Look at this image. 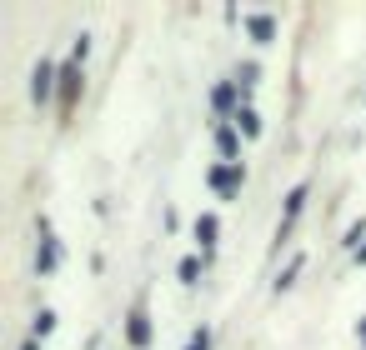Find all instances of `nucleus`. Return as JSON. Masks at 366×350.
Returning <instances> with one entry per match:
<instances>
[{
    "mask_svg": "<svg viewBox=\"0 0 366 350\" xmlns=\"http://www.w3.org/2000/svg\"><path fill=\"white\" fill-rule=\"evenodd\" d=\"M196 275H201V260H196V255H186V260H181V280H186V285H191V280H196Z\"/></svg>",
    "mask_w": 366,
    "mask_h": 350,
    "instance_id": "11",
    "label": "nucleus"
},
{
    "mask_svg": "<svg viewBox=\"0 0 366 350\" xmlns=\"http://www.w3.org/2000/svg\"><path fill=\"white\" fill-rule=\"evenodd\" d=\"M231 100H236V90L231 85H216V110H231Z\"/></svg>",
    "mask_w": 366,
    "mask_h": 350,
    "instance_id": "13",
    "label": "nucleus"
},
{
    "mask_svg": "<svg viewBox=\"0 0 366 350\" xmlns=\"http://www.w3.org/2000/svg\"><path fill=\"white\" fill-rule=\"evenodd\" d=\"M40 270H56V241L40 246Z\"/></svg>",
    "mask_w": 366,
    "mask_h": 350,
    "instance_id": "12",
    "label": "nucleus"
},
{
    "mask_svg": "<svg viewBox=\"0 0 366 350\" xmlns=\"http://www.w3.org/2000/svg\"><path fill=\"white\" fill-rule=\"evenodd\" d=\"M50 330H56V315L40 310V315H35V340H40V335H50Z\"/></svg>",
    "mask_w": 366,
    "mask_h": 350,
    "instance_id": "10",
    "label": "nucleus"
},
{
    "mask_svg": "<svg viewBox=\"0 0 366 350\" xmlns=\"http://www.w3.org/2000/svg\"><path fill=\"white\" fill-rule=\"evenodd\" d=\"M236 126H241L246 135H261V115H256L251 105H241V110H236Z\"/></svg>",
    "mask_w": 366,
    "mask_h": 350,
    "instance_id": "8",
    "label": "nucleus"
},
{
    "mask_svg": "<svg viewBox=\"0 0 366 350\" xmlns=\"http://www.w3.org/2000/svg\"><path fill=\"white\" fill-rule=\"evenodd\" d=\"M186 350H211V335H206V330H196V335H191V345H186Z\"/></svg>",
    "mask_w": 366,
    "mask_h": 350,
    "instance_id": "15",
    "label": "nucleus"
},
{
    "mask_svg": "<svg viewBox=\"0 0 366 350\" xmlns=\"http://www.w3.org/2000/svg\"><path fill=\"white\" fill-rule=\"evenodd\" d=\"M216 230H221L216 215H201V220H196V241H201V246H216Z\"/></svg>",
    "mask_w": 366,
    "mask_h": 350,
    "instance_id": "5",
    "label": "nucleus"
},
{
    "mask_svg": "<svg viewBox=\"0 0 366 350\" xmlns=\"http://www.w3.org/2000/svg\"><path fill=\"white\" fill-rule=\"evenodd\" d=\"M30 95H35V100H50V95H56V66H50V61L35 66V76H30Z\"/></svg>",
    "mask_w": 366,
    "mask_h": 350,
    "instance_id": "2",
    "label": "nucleus"
},
{
    "mask_svg": "<svg viewBox=\"0 0 366 350\" xmlns=\"http://www.w3.org/2000/svg\"><path fill=\"white\" fill-rule=\"evenodd\" d=\"M126 335H131V345H136V350H146V345H150V325H146V315H141V310L131 315V325H126Z\"/></svg>",
    "mask_w": 366,
    "mask_h": 350,
    "instance_id": "4",
    "label": "nucleus"
},
{
    "mask_svg": "<svg viewBox=\"0 0 366 350\" xmlns=\"http://www.w3.org/2000/svg\"><path fill=\"white\" fill-rule=\"evenodd\" d=\"M361 340H366V320H361Z\"/></svg>",
    "mask_w": 366,
    "mask_h": 350,
    "instance_id": "18",
    "label": "nucleus"
},
{
    "mask_svg": "<svg viewBox=\"0 0 366 350\" xmlns=\"http://www.w3.org/2000/svg\"><path fill=\"white\" fill-rule=\"evenodd\" d=\"M301 205H306V186H296V191L286 195V220H281V230H286V225H291V220L301 215Z\"/></svg>",
    "mask_w": 366,
    "mask_h": 350,
    "instance_id": "6",
    "label": "nucleus"
},
{
    "mask_svg": "<svg viewBox=\"0 0 366 350\" xmlns=\"http://www.w3.org/2000/svg\"><path fill=\"white\" fill-rule=\"evenodd\" d=\"M216 145H221V155H226V160H236V131H231V126L216 135Z\"/></svg>",
    "mask_w": 366,
    "mask_h": 350,
    "instance_id": "9",
    "label": "nucleus"
},
{
    "mask_svg": "<svg viewBox=\"0 0 366 350\" xmlns=\"http://www.w3.org/2000/svg\"><path fill=\"white\" fill-rule=\"evenodd\" d=\"M20 350H35V340H25V345H20Z\"/></svg>",
    "mask_w": 366,
    "mask_h": 350,
    "instance_id": "17",
    "label": "nucleus"
},
{
    "mask_svg": "<svg viewBox=\"0 0 366 350\" xmlns=\"http://www.w3.org/2000/svg\"><path fill=\"white\" fill-rule=\"evenodd\" d=\"M76 90H81V61H71V66L61 71V105H66V110L76 105Z\"/></svg>",
    "mask_w": 366,
    "mask_h": 350,
    "instance_id": "3",
    "label": "nucleus"
},
{
    "mask_svg": "<svg viewBox=\"0 0 366 350\" xmlns=\"http://www.w3.org/2000/svg\"><path fill=\"white\" fill-rule=\"evenodd\" d=\"M356 260H361V265H366V246H361V251H356Z\"/></svg>",
    "mask_w": 366,
    "mask_h": 350,
    "instance_id": "16",
    "label": "nucleus"
},
{
    "mask_svg": "<svg viewBox=\"0 0 366 350\" xmlns=\"http://www.w3.org/2000/svg\"><path fill=\"white\" fill-rule=\"evenodd\" d=\"M246 25H251V35H256V40H271V35H276V20H271V16H251Z\"/></svg>",
    "mask_w": 366,
    "mask_h": 350,
    "instance_id": "7",
    "label": "nucleus"
},
{
    "mask_svg": "<svg viewBox=\"0 0 366 350\" xmlns=\"http://www.w3.org/2000/svg\"><path fill=\"white\" fill-rule=\"evenodd\" d=\"M296 270H301V255H296V260H291V265H286V270H281V280H276V290H286V285H291V280H296Z\"/></svg>",
    "mask_w": 366,
    "mask_h": 350,
    "instance_id": "14",
    "label": "nucleus"
},
{
    "mask_svg": "<svg viewBox=\"0 0 366 350\" xmlns=\"http://www.w3.org/2000/svg\"><path fill=\"white\" fill-rule=\"evenodd\" d=\"M211 186H216L221 195H241V186H246V170H241V160L216 165V170H211Z\"/></svg>",
    "mask_w": 366,
    "mask_h": 350,
    "instance_id": "1",
    "label": "nucleus"
}]
</instances>
